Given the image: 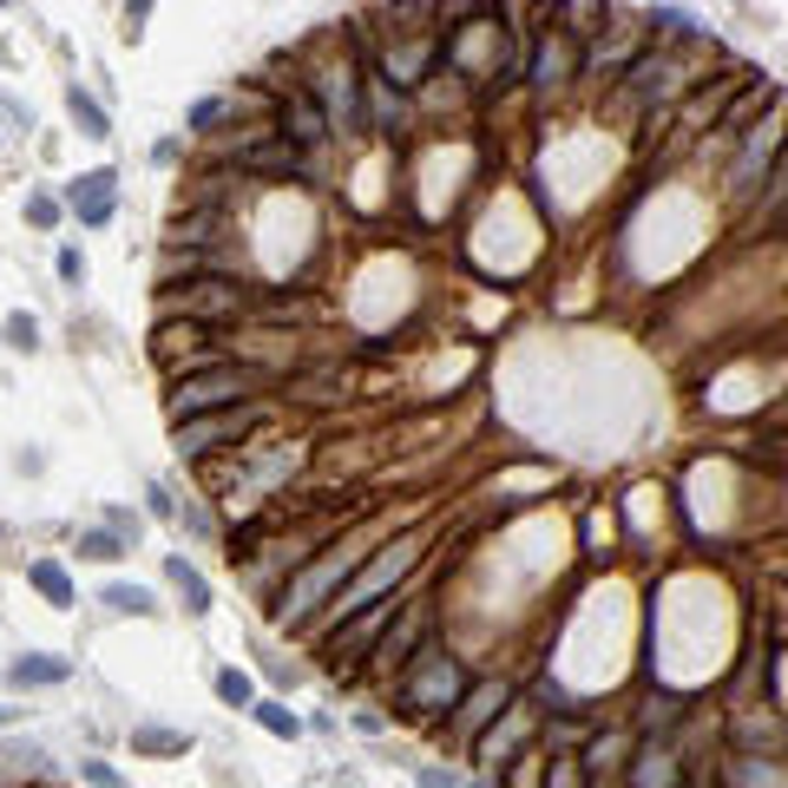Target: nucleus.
Listing matches in <instances>:
<instances>
[{
  "label": "nucleus",
  "instance_id": "obj_25",
  "mask_svg": "<svg viewBox=\"0 0 788 788\" xmlns=\"http://www.w3.org/2000/svg\"><path fill=\"white\" fill-rule=\"evenodd\" d=\"M66 105H72V125H79L85 138H112V118L99 112V99H92V92H79V85H72V92H66Z\"/></svg>",
  "mask_w": 788,
  "mask_h": 788
},
{
  "label": "nucleus",
  "instance_id": "obj_34",
  "mask_svg": "<svg viewBox=\"0 0 788 788\" xmlns=\"http://www.w3.org/2000/svg\"><path fill=\"white\" fill-rule=\"evenodd\" d=\"M7 342H13V349H33V342H39V322H33V316H7Z\"/></svg>",
  "mask_w": 788,
  "mask_h": 788
},
{
  "label": "nucleus",
  "instance_id": "obj_21",
  "mask_svg": "<svg viewBox=\"0 0 788 788\" xmlns=\"http://www.w3.org/2000/svg\"><path fill=\"white\" fill-rule=\"evenodd\" d=\"M651 26H658V39H664V46H704V26H697L684 7H658V13H651Z\"/></svg>",
  "mask_w": 788,
  "mask_h": 788
},
{
  "label": "nucleus",
  "instance_id": "obj_31",
  "mask_svg": "<svg viewBox=\"0 0 788 788\" xmlns=\"http://www.w3.org/2000/svg\"><path fill=\"white\" fill-rule=\"evenodd\" d=\"M250 710H256V723H263L270 736H296V730H302L296 710H283V704H250Z\"/></svg>",
  "mask_w": 788,
  "mask_h": 788
},
{
  "label": "nucleus",
  "instance_id": "obj_16",
  "mask_svg": "<svg viewBox=\"0 0 788 788\" xmlns=\"http://www.w3.org/2000/svg\"><path fill=\"white\" fill-rule=\"evenodd\" d=\"M66 204H72V217H79L85 230H99V224H112V210H118V178H112V171H85V178H72Z\"/></svg>",
  "mask_w": 788,
  "mask_h": 788
},
{
  "label": "nucleus",
  "instance_id": "obj_9",
  "mask_svg": "<svg viewBox=\"0 0 788 788\" xmlns=\"http://www.w3.org/2000/svg\"><path fill=\"white\" fill-rule=\"evenodd\" d=\"M395 618H401V625H388V631H381V644H375V658H368L381 677H401V671L414 664V651L434 638V605H427V598H414V592H408Z\"/></svg>",
  "mask_w": 788,
  "mask_h": 788
},
{
  "label": "nucleus",
  "instance_id": "obj_24",
  "mask_svg": "<svg viewBox=\"0 0 788 788\" xmlns=\"http://www.w3.org/2000/svg\"><path fill=\"white\" fill-rule=\"evenodd\" d=\"M500 788H546V750H519L500 769Z\"/></svg>",
  "mask_w": 788,
  "mask_h": 788
},
{
  "label": "nucleus",
  "instance_id": "obj_17",
  "mask_svg": "<svg viewBox=\"0 0 788 788\" xmlns=\"http://www.w3.org/2000/svg\"><path fill=\"white\" fill-rule=\"evenodd\" d=\"M625 788H684L677 750H644V743H638V756H631V769H625Z\"/></svg>",
  "mask_w": 788,
  "mask_h": 788
},
{
  "label": "nucleus",
  "instance_id": "obj_37",
  "mask_svg": "<svg viewBox=\"0 0 788 788\" xmlns=\"http://www.w3.org/2000/svg\"><path fill=\"white\" fill-rule=\"evenodd\" d=\"M59 276H66V283H85V256H79V250H59Z\"/></svg>",
  "mask_w": 788,
  "mask_h": 788
},
{
  "label": "nucleus",
  "instance_id": "obj_26",
  "mask_svg": "<svg viewBox=\"0 0 788 788\" xmlns=\"http://www.w3.org/2000/svg\"><path fill=\"white\" fill-rule=\"evenodd\" d=\"M788 204V145L776 151V164H769V178H763V217L776 224V210Z\"/></svg>",
  "mask_w": 788,
  "mask_h": 788
},
{
  "label": "nucleus",
  "instance_id": "obj_7",
  "mask_svg": "<svg viewBox=\"0 0 788 788\" xmlns=\"http://www.w3.org/2000/svg\"><path fill=\"white\" fill-rule=\"evenodd\" d=\"M783 145H788V112L776 105V112H769V125H756V132H743V138H736V164L723 171V191H730V197H750V191L769 178V164H776V151H783Z\"/></svg>",
  "mask_w": 788,
  "mask_h": 788
},
{
  "label": "nucleus",
  "instance_id": "obj_20",
  "mask_svg": "<svg viewBox=\"0 0 788 788\" xmlns=\"http://www.w3.org/2000/svg\"><path fill=\"white\" fill-rule=\"evenodd\" d=\"M210 230H224V210H217V204H197L191 217H178V224H171V237H164V243H184V250H210V243H217Z\"/></svg>",
  "mask_w": 788,
  "mask_h": 788
},
{
  "label": "nucleus",
  "instance_id": "obj_39",
  "mask_svg": "<svg viewBox=\"0 0 788 788\" xmlns=\"http://www.w3.org/2000/svg\"><path fill=\"white\" fill-rule=\"evenodd\" d=\"M414 783H421V788H460V783H454V776H441V769H421Z\"/></svg>",
  "mask_w": 788,
  "mask_h": 788
},
{
  "label": "nucleus",
  "instance_id": "obj_41",
  "mask_svg": "<svg viewBox=\"0 0 788 788\" xmlns=\"http://www.w3.org/2000/svg\"><path fill=\"white\" fill-rule=\"evenodd\" d=\"M13 717H20V710H7V704H0V730H7V723H13Z\"/></svg>",
  "mask_w": 788,
  "mask_h": 788
},
{
  "label": "nucleus",
  "instance_id": "obj_2",
  "mask_svg": "<svg viewBox=\"0 0 788 788\" xmlns=\"http://www.w3.org/2000/svg\"><path fill=\"white\" fill-rule=\"evenodd\" d=\"M421 552H427V533H401V539H388V546H375L362 566H355V579H349V592H335L329 605V625H342V618H355V612H368L375 598H395L408 579H414V566H421Z\"/></svg>",
  "mask_w": 788,
  "mask_h": 788
},
{
  "label": "nucleus",
  "instance_id": "obj_30",
  "mask_svg": "<svg viewBox=\"0 0 788 788\" xmlns=\"http://www.w3.org/2000/svg\"><path fill=\"white\" fill-rule=\"evenodd\" d=\"M217 697H224L230 710H250V704H256V690H250L243 671H217Z\"/></svg>",
  "mask_w": 788,
  "mask_h": 788
},
{
  "label": "nucleus",
  "instance_id": "obj_13",
  "mask_svg": "<svg viewBox=\"0 0 788 788\" xmlns=\"http://www.w3.org/2000/svg\"><path fill=\"white\" fill-rule=\"evenodd\" d=\"M276 132L296 138L302 151H316L335 125H329V112H322V99H316L309 85H283V99H276Z\"/></svg>",
  "mask_w": 788,
  "mask_h": 788
},
{
  "label": "nucleus",
  "instance_id": "obj_22",
  "mask_svg": "<svg viewBox=\"0 0 788 788\" xmlns=\"http://www.w3.org/2000/svg\"><path fill=\"white\" fill-rule=\"evenodd\" d=\"M26 579H33V592H46V605H72V598H79L59 559H33V566H26Z\"/></svg>",
  "mask_w": 788,
  "mask_h": 788
},
{
  "label": "nucleus",
  "instance_id": "obj_23",
  "mask_svg": "<svg viewBox=\"0 0 788 788\" xmlns=\"http://www.w3.org/2000/svg\"><path fill=\"white\" fill-rule=\"evenodd\" d=\"M164 579L184 592V612H210V592H204V579H197V566H191L184 552H171V559H164Z\"/></svg>",
  "mask_w": 788,
  "mask_h": 788
},
{
  "label": "nucleus",
  "instance_id": "obj_5",
  "mask_svg": "<svg viewBox=\"0 0 788 788\" xmlns=\"http://www.w3.org/2000/svg\"><path fill=\"white\" fill-rule=\"evenodd\" d=\"M526 79H533V92H566L572 79H585V33H579V26H546V33H533Z\"/></svg>",
  "mask_w": 788,
  "mask_h": 788
},
{
  "label": "nucleus",
  "instance_id": "obj_11",
  "mask_svg": "<svg viewBox=\"0 0 788 788\" xmlns=\"http://www.w3.org/2000/svg\"><path fill=\"white\" fill-rule=\"evenodd\" d=\"M506 704H513V677H480V684H467V697L454 704V723H447V736L473 750V736H480V730H487V723H493Z\"/></svg>",
  "mask_w": 788,
  "mask_h": 788
},
{
  "label": "nucleus",
  "instance_id": "obj_42",
  "mask_svg": "<svg viewBox=\"0 0 788 788\" xmlns=\"http://www.w3.org/2000/svg\"><path fill=\"white\" fill-rule=\"evenodd\" d=\"M0 788H20V783H13V776H0Z\"/></svg>",
  "mask_w": 788,
  "mask_h": 788
},
{
  "label": "nucleus",
  "instance_id": "obj_18",
  "mask_svg": "<svg viewBox=\"0 0 788 788\" xmlns=\"http://www.w3.org/2000/svg\"><path fill=\"white\" fill-rule=\"evenodd\" d=\"M723 788H788V769L776 763V756H750V750H736L730 769H723Z\"/></svg>",
  "mask_w": 788,
  "mask_h": 788
},
{
  "label": "nucleus",
  "instance_id": "obj_15",
  "mask_svg": "<svg viewBox=\"0 0 788 788\" xmlns=\"http://www.w3.org/2000/svg\"><path fill=\"white\" fill-rule=\"evenodd\" d=\"M204 342H210V322H197V316H164V322L151 329V355H158V362H178V355H184V368H204Z\"/></svg>",
  "mask_w": 788,
  "mask_h": 788
},
{
  "label": "nucleus",
  "instance_id": "obj_32",
  "mask_svg": "<svg viewBox=\"0 0 788 788\" xmlns=\"http://www.w3.org/2000/svg\"><path fill=\"white\" fill-rule=\"evenodd\" d=\"M105 605L112 612H151V592L145 585H105Z\"/></svg>",
  "mask_w": 788,
  "mask_h": 788
},
{
  "label": "nucleus",
  "instance_id": "obj_28",
  "mask_svg": "<svg viewBox=\"0 0 788 788\" xmlns=\"http://www.w3.org/2000/svg\"><path fill=\"white\" fill-rule=\"evenodd\" d=\"M79 552H85V559H105V566H112V559H125V539H118L112 526H99V533H79Z\"/></svg>",
  "mask_w": 788,
  "mask_h": 788
},
{
  "label": "nucleus",
  "instance_id": "obj_33",
  "mask_svg": "<svg viewBox=\"0 0 788 788\" xmlns=\"http://www.w3.org/2000/svg\"><path fill=\"white\" fill-rule=\"evenodd\" d=\"M217 118H230V99H197V105H191V118H184V125H191V132H210V125H217Z\"/></svg>",
  "mask_w": 788,
  "mask_h": 788
},
{
  "label": "nucleus",
  "instance_id": "obj_8",
  "mask_svg": "<svg viewBox=\"0 0 788 788\" xmlns=\"http://www.w3.org/2000/svg\"><path fill=\"white\" fill-rule=\"evenodd\" d=\"M256 421H263L256 401L217 408V414H197V421H178V454H184V460H204V454H217V447H243V434H250Z\"/></svg>",
  "mask_w": 788,
  "mask_h": 788
},
{
  "label": "nucleus",
  "instance_id": "obj_19",
  "mask_svg": "<svg viewBox=\"0 0 788 788\" xmlns=\"http://www.w3.org/2000/svg\"><path fill=\"white\" fill-rule=\"evenodd\" d=\"M66 677H72L66 658H13V664H7V684H13V690H46V684H66Z\"/></svg>",
  "mask_w": 788,
  "mask_h": 788
},
{
  "label": "nucleus",
  "instance_id": "obj_29",
  "mask_svg": "<svg viewBox=\"0 0 788 788\" xmlns=\"http://www.w3.org/2000/svg\"><path fill=\"white\" fill-rule=\"evenodd\" d=\"M546 788H585V769H579L572 750H552V763H546Z\"/></svg>",
  "mask_w": 788,
  "mask_h": 788
},
{
  "label": "nucleus",
  "instance_id": "obj_36",
  "mask_svg": "<svg viewBox=\"0 0 788 788\" xmlns=\"http://www.w3.org/2000/svg\"><path fill=\"white\" fill-rule=\"evenodd\" d=\"M145 20H151V0H125V33H132V39L145 33Z\"/></svg>",
  "mask_w": 788,
  "mask_h": 788
},
{
  "label": "nucleus",
  "instance_id": "obj_35",
  "mask_svg": "<svg viewBox=\"0 0 788 788\" xmlns=\"http://www.w3.org/2000/svg\"><path fill=\"white\" fill-rule=\"evenodd\" d=\"M26 217H33L39 230H53V224H59V204H53V197H26Z\"/></svg>",
  "mask_w": 788,
  "mask_h": 788
},
{
  "label": "nucleus",
  "instance_id": "obj_10",
  "mask_svg": "<svg viewBox=\"0 0 788 788\" xmlns=\"http://www.w3.org/2000/svg\"><path fill=\"white\" fill-rule=\"evenodd\" d=\"M164 309L171 316H197V322H217V316H243L250 296L224 276H191L184 289H164Z\"/></svg>",
  "mask_w": 788,
  "mask_h": 788
},
{
  "label": "nucleus",
  "instance_id": "obj_6",
  "mask_svg": "<svg viewBox=\"0 0 788 788\" xmlns=\"http://www.w3.org/2000/svg\"><path fill=\"white\" fill-rule=\"evenodd\" d=\"M533 743H539V710H533L526 697H513V704L473 736V763H480L487 776H500V769H506L519 750H533Z\"/></svg>",
  "mask_w": 788,
  "mask_h": 788
},
{
  "label": "nucleus",
  "instance_id": "obj_14",
  "mask_svg": "<svg viewBox=\"0 0 788 788\" xmlns=\"http://www.w3.org/2000/svg\"><path fill=\"white\" fill-rule=\"evenodd\" d=\"M631 756H638V730H625V723L592 730V736L579 743V769H585V776H625Z\"/></svg>",
  "mask_w": 788,
  "mask_h": 788
},
{
  "label": "nucleus",
  "instance_id": "obj_38",
  "mask_svg": "<svg viewBox=\"0 0 788 788\" xmlns=\"http://www.w3.org/2000/svg\"><path fill=\"white\" fill-rule=\"evenodd\" d=\"M79 769H85L99 788H118V769H105V763H79Z\"/></svg>",
  "mask_w": 788,
  "mask_h": 788
},
{
  "label": "nucleus",
  "instance_id": "obj_3",
  "mask_svg": "<svg viewBox=\"0 0 788 788\" xmlns=\"http://www.w3.org/2000/svg\"><path fill=\"white\" fill-rule=\"evenodd\" d=\"M467 664L454 658V651H441L434 638L414 651V664L395 677V690H401V717H414V723H427V717H441V710H454L460 697H467Z\"/></svg>",
  "mask_w": 788,
  "mask_h": 788
},
{
  "label": "nucleus",
  "instance_id": "obj_12",
  "mask_svg": "<svg viewBox=\"0 0 788 788\" xmlns=\"http://www.w3.org/2000/svg\"><path fill=\"white\" fill-rule=\"evenodd\" d=\"M750 85V66H730V72H717L710 85H690L677 105H671V118L684 125V132H697V125H710V118H723L730 112V99Z\"/></svg>",
  "mask_w": 788,
  "mask_h": 788
},
{
  "label": "nucleus",
  "instance_id": "obj_27",
  "mask_svg": "<svg viewBox=\"0 0 788 788\" xmlns=\"http://www.w3.org/2000/svg\"><path fill=\"white\" fill-rule=\"evenodd\" d=\"M184 743L191 736H178V730H151V723L132 730V750H145V756H184Z\"/></svg>",
  "mask_w": 788,
  "mask_h": 788
},
{
  "label": "nucleus",
  "instance_id": "obj_40",
  "mask_svg": "<svg viewBox=\"0 0 788 788\" xmlns=\"http://www.w3.org/2000/svg\"><path fill=\"white\" fill-rule=\"evenodd\" d=\"M776 237H783V243H788V204H783V210H776Z\"/></svg>",
  "mask_w": 788,
  "mask_h": 788
},
{
  "label": "nucleus",
  "instance_id": "obj_1",
  "mask_svg": "<svg viewBox=\"0 0 788 788\" xmlns=\"http://www.w3.org/2000/svg\"><path fill=\"white\" fill-rule=\"evenodd\" d=\"M270 388V375L256 362H204V368H184L171 375V395H164V414L171 421H197V414H217V408H243Z\"/></svg>",
  "mask_w": 788,
  "mask_h": 788
},
{
  "label": "nucleus",
  "instance_id": "obj_4",
  "mask_svg": "<svg viewBox=\"0 0 788 788\" xmlns=\"http://www.w3.org/2000/svg\"><path fill=\"white\" fill-rule=\"evenodd\" d=\"M368 552H355V546H335V552H322L316 566H302L289 585H283V598L270 605L276 612V625H309V612L316 605H329L335 592H342V579H355V566H362Z\"/></svg>",
  "mask_w": 788,
  "mask_h": 788
}]
</instances>
